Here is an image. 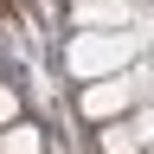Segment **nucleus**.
Here are the masks:
<instances>
[{
	"mask_svg": "<svg viewBox=\"0 0 154 154\" xmlns=\"http://www.w3.org/2000/svg\"><path fill=\"white\" fill-rule=\"evenodd\" d=\"M148 148L154 141L135 122H103V128H96V154H148Z\"/></svg>",
	"mask_w": 154,
	"mask_h": 154,
	"instance_id": "nucleus-4",
	"label": "nucleus"
},
{
	"mask_svg": "<svg viewBox=\"0 0 154 154\" xmlns=\"http://www.w3.org/2000/svg\"><path fill=\"white\" fill-rule=\"evenodd\" d=\"M135 7H154V0H135Z\"/></svg>",
	"mask_w": 154,
	"mask_h": 154,
	"instance_id": "nucleus-8",
	"label": "nucleus"
},
{
	"mask_svg": "<svg viewBox=\"0 0 154 154\" xmlns=\"http://www.w3.org/2000/svg\"><path fill=\"white\" fill-rule=\"evenodd\" d=\"M128 58H135V38L128 32H71L64 71L77 77V84H103V77H122Z\"/></svg>",
	"mask_w": 154,
	"mask_h": 154,
	"instance_id": "nucleus-1",
	"label": "nucleus"
},
{
	"mask_svg": "<svg viewBox=\"0 0 154 154\" xmlns=\"http://www.w3.org/2000/svg\"><path fill=\"white\" fill-rule=\"evenodd\" d=\"M135 96H141V71H122V77H103V84H77V116L84 122H122V116L135 109Z\"/></svg>",
	"mask_w": 154,
	"mask_h": 154,
	"instance_id": "nucleus-2",
	"label": "nucleus"
},
{
	"mask_svg": "<svg viewBox=\"0 0 154 154\" xmlns=\"http://www.w3.org/2000/svg\"><path fill=\"white\" fill-rule=\"evenodd\" d=\"M13 122H19V90L0 84V128H13Z\"/></svg>",
	"mask_w": 154,
	"mask_h": 154,
	"instance_id": "nucleus-6",
	"label": "nucleus"
},
{
	"mask_svg": "<svg viewBox=\"0 0 154 154\" xmlns=\"http://www.w3.org/2000/svg\"><path fill=\"white\" fill-rule=\"evenodd\" d=\"M148 154H154V148H148Z\"/></svg>",
	"mask_w": 154,
	"mask_h": 154,
	"instance_id": "nucleus-9",
	"label": "nucleus"
},
{
	"mask_svg": "<svg viewBox=\"0 0 154 154\" xmlns=\"http://www.w3.org/2000/svg\"><path fill=\"white\" fill-rule=\"evenodd\" d=\"M0 154H45V128H38V122H13V128H0Z\"/></svg>",
	"mask_w": 154,
	"mask_h": 154,
	"instance_id": "nucleus-5",
	"label": "nucleus"
},
{
	"mask_svg": "<svg viewBox=\"0 0 154 154\" xmlns=\"http://www.w3.org/2000/svg\"><path fill=\"white\" fill-rule=\"evenodd\" d=\"M141 32H148V38H154V7H148V13H141Z\"/></svg>",
	"mask_w": 154,
	"mask_h": 154,
	"instance_id": "nucleus-7",
	"label": "nucleus"
},
{
	"mask_svg": "<svg viewBox=\"0 0 154 154\" xmlns=\"http://www.w3.org/2000/svg\"><path fill=\"white\" fill-rule=\"evenodd\" d=\"M71 19H77V32H122L141 19V7L135 0H71Z\"/></svg>",
	"mask_w": 154,
	"mask_h": 154,
	"instance_id": "nucleus-3",
	"label": "nucleus"
}]
</instances>
